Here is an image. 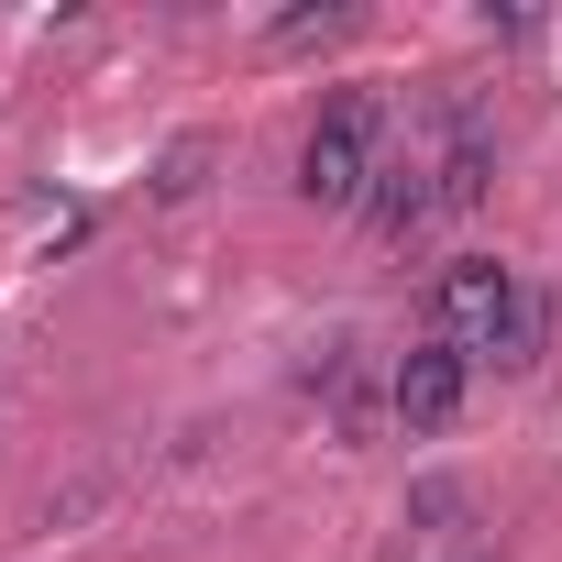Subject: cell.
<instances>
[{"label": "cell", "instance_id": "6da1fadb", "mask_svg": "<svg viewBox=\"0 0 562 562\" xmlns=\"http://www.w3.org/2000/svg\"><path fill=\"white\" fill-rule=\"evenodd\" d=\"M430 331L463 342V353L496 364V375H529L540 342H551V299L529 288L507 254H452V265L430 276Z\"/></svg>", "mask_w": 562, "mask_h": 562}, {"label": "cell", "instance_id": "7a4b0ae2", "mask_svg": "<svg viewBox=\"0 0 562 562\" xmlns=\"http://www.w3.org/2000/svg\"><path fill=\"white\" fill-rule=\"evenodd\" d=\"M386 155H397L386 144V89H331L321 122L299 133V199L310 210H364V188H375Z\"/></svg>", "mask_w": 562, "mask_h": 562}, {"label": "cell", "instance_id": "3957f363", "mask_svg": "<svg viewBox=\"0 0 562 562\" xmlns=\"http://www.w3.org/2000/svg\"><path fill=\"white\" fill-rule=\"evenodd\" d=\"M408 155L430 166V188H441V221L485 210V188H496V122H485V100H474V89H441Z\"/></svg>", "mask_w": 562, "mask_h": 562}, {"label": "cell", "instance_id": "277c9868", "mask_svg": "<svg viewBox=\"0 0 562 562\" xmlns=\"http://www.w3.org/2000/svg\"><path fill=\"white\" fill-rule=\"evenodd\" d=\"M463 397H474V353L441 342V331H419V342L386 364V408H397L408 441H441V430L463 419Z\"/></svg>", "mask_w": 562, "mask_h": 562}, {"label": "cell", "instance_id": "5b68a950", "mask_svg": "<svg viewBox=\"0 0 562 562\" xmlns=\"http://www.w3.org/2000/svg\"><path fill=\"white\" fill-rule=\"evenodd\" d=\"M299 386L321 397V430H331L342 452H364L375 430H397V408H386V364H375L364 342H321V353L299 364Z\"/></svg>", "mask_w": 562, "mask_h": 562}, {"label": "cell", "instance_id": "8992f818", "mask_svg": "<svg viewBox=\"0 0 562 562\" xmlns=\"http://www.w3.org/2000/svg\"><path fill=\"white\" fill-rule=\"evenodd\" d=\"M375 243H419L430 221H441V188H430V166L419 155H386L375 166V188H364V210H353Z\"/></svg>", "mask_w": 562, "mask_h": 562}, {"label": "cell", "instance_id": "52a82bcc", "mask_svg": "<svg viewBox=\"0 0 562 562\" xmlns=\"http://www.w3.org/2000/svg\"><path fill=\"white\" fill-rule=\"evenodd\" d=\"M397 529H408V562H452L463 529H474V496H463L452 474H419V485L397 496Z\"/></svg>", "mask_w": 562, "mask_h": 562}, {"label": "cell", "instance_id": "ba28073f", "mask_svg": "<svg viewBox=\"0 0 562 562\" xmlns=\"http://www.w3.org/2000/svg\"><path fill=\"white\" fill-rule=\"evenodd\" d=\"M144 188H155V199H199V188H210V133H177V144L155 155Z\"/></svg>", "mask_w": 562, "mask_h": 562}, {"label": "cell", "instance_id": "9c48e42d", "mask_svg": "<svg viewBox=\"0 0 562 562\" xmlns=\"http://www.w3.org/2000/svg\"><path fill=\"white\" fill-rule=\"evenodd\" d=\"M353 12H342V0H321V12H276L265 23V45H321V34H342Z\"/></svg>", "mask_w": 562, "mask_h": 562}, {"label": "cell", "instance_id": "30bf717a", "mask_svg": "<svg viewBox=\"0 0 562 562\" xmlns=\"http://www.w3.org/2000/svg\"><path fill=\"white\" fill-rule=\"evenodd\" d=\"M452 562H496V551H485V540H463V551H452Z\"/></svg>", "mask_w": 562, "mask_h": 562}]
</instances>
